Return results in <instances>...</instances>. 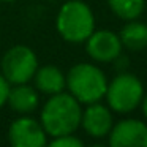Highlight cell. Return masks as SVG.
<instances>
[{
  "instance_id": "cell-1",
  "label": "cell",
  "mask_w": 147,
  "mask_h": 147,
  "mask_svg": "<svg viewBox=\"0 0 147 147\" xmlns=\"http://www.w3.org/2000/svg\"><path fill=\"white\" fill-rule=\"evenodd\" d=\"M82 108L81 103L68 92H59L49 95L43 105L40 122H41L48 136L55 138L60 134L76 133L81 127Z\"/></svg>"
},
{
  "instance_id": "cell-2",
  "label": "cell",
  "mask_w": 147,
  "mask_h": 147,
  "mask_svg": "<svg viewBox=\"0 0 147 147\" xmlns=\"http://www.w3.org/2000/svg\"><path fill=\"white\" fill-rule=\"evenodd\" d=\"M68 93L74 96L81 105L101 101L105 98L108 78L100 67L89 62H79L73 65L65 74Z\"/></svg>"
},
{
  "instance_id": "cell-3",
  "label": "cell",
  "mask_w": 147,
  "mask_h": 147,
  "mask_svg": "<svg viewBox=\"0 0 147 147\" xmlns=\"http://www.w3.org/2000/svg\"><path fill=\"white\" fill-rule=\"evenodd\" d=\"M59 35L68 43H84L95 30L93 11L82 0H68L59 8L55 18Z\"/></svg>"
},
{
  "instance_id": "cell-4",
  "label": "cell",
  "mask_w": 147,
  "mask_h": 147,
  "mask_svg": "<svg viewBox=\"0 0 147 147\" xmlns=\"http://www.w3.org/2000/svg\"><path fill=\"white\" fill-rule=\"evenodd\" d=\"M144 93L142 81L136 74L122 71L108 81L105 98L112 112L130 114L141 106Z\"/></svg>"
},
{
  "instance_id": "cell-5",
  "label": "cell",
  "mask_w": 147,
  "mask_h": 147,
  "mask_svg": "<svg viewBox=\"0 0 147 147\" xmlns=\"http://www.w3.org/2000/svg\"><path fill=\"white\" fill-rule=\"evenodd\" d=\"M38 67L36 54L26 45L11 46L0 60V73L11 86L30 82Z\"/></svg>"
},
{
  "instance_id": "cell-6",
  "label": "cell",
  "mask_w": 147,
  "mask_h": 147,
  "mask_svg": "<svg viewBox=\"0 0 147 147\" xmlns=\"http://www.w3.org/2000/svg\"><path fill=\"white\" fill-rule=\"evenodd\" d=\"M48 138L41 122L29 115L14 119L8 128V141L13 147H45Z\"/></svg>"
},
{
  "instance_id": "cell-7",
  "label": "cell",
  "mask_w": 147,
  "mask_h": 147,
  "mask_svg": "<svg viewBox=\"0 0 147 147\" xmlns=\"http://www.w3.org/2000/svg\"><path fill=\"white\" fill-rule=\"evenodd\" d=\"M86 52L93 62L98 63H111L122 54V41L119 33L108 29L93 30L86 40Z\"/></svg>"
},
{
  "instance_id": "cell-8",
  "label": "cell",
  "mask_w": 147,
  "mask_h": 147,
  "mask_svg": "<svg viewBox=\"0 0 147 147\" xmlns=\"http://www.w3.org/2000/svg\"><path fill=\"white\" fill-rule=\"evenodd\" d=\"M112 147H147V123L139 119H123L112 125L108 134Z\"/></svg>"
},
{
  "instance_id": "cell-9",
  "label": "cell",
  "mask_w": 147,
  "mask_h": 147,
  "mask_svg": "<svg viewBox=\"0 0 147 147\" xmlns=\"http://www.w3.org/2000/svg\"><path fill=\"white\" fill-rule=\"evenodd\" d=\"M87 108L82 109L81 115V127L82 130L89 134L90 138L95 139H103L108 138L112 125H114V115L109 109L108 105L96 101L86 105Z\"/></svg>"
},
{
  "instance_id": "cell-10",
  "label": "cell",
  "mask_w": 147,
  "mask_h": 147,
  "mask_svg": "<svg viewBox=\"0 0 147 147\" xmlns=\"http://www.w3.org/2000/svg\"><path fill=\"white\" fill-rule=\"evenodd\" d=\"M7 105L11 108V111L18 112V114L29 115L40 106L38 90L29 86V82L13 84V86H10Z\"/></svg>"
},
{
  "instance_id": "cell-11",
  "label": "cell",
  "mask_w": 147,
  "mask_h": 147,
  "mask_svg": "<svg viewBox=\"0 0 147 147\" xmlns=\"http://www.w3.org/2000/svg\"><path fill=\"white\" fill-rule=\"evenodd\" d=\"M35 89L45 95H54V93L63 92L67 87L65 73L55 65H45L38 67L33 74Z\"/></svg>"
},
{
  "instance_id": "cell-12",
  "label": "cell",
  "mask_w": 147,
  "mask_h": 147,
  "mask_svg": "<svg viewBox=\"0 0 147 147\" xmlns=\"http://www.w3.org/2000/svg\"><path fill=\"white\" fill-rule=\"evenodd\" d=\"M122 46L130 51H142L147 48V24L139 21H127L119 32Z\"/></svg>"
},
{
  "instance_id": "cell-13",
  "label": "cell",
  "mask_w": 147,
  "mask_h": 147,
  "mask_svg": "<svg viewBox=\"0 0 147 147\" xmlns=\"http://www.w3.org/2000/svg\"><path fill=\"white\" fill-rule=\"evenodd\" d=\"M108 7L119 19H138L146 10V0H108Z\"/></svg>"
},
{
  "instance_id": "cell-14",
  "label": "cell",
  "mask_w": 147,
  "mask_h": 147,
  "mask_svg": "<svg viewBox=\"0 0 147 147\" xmlns=\"http://www.w3.org/2000/svg\"><path fill=\"white\" fill-rule=\"evenodd\" d=\"M48 146H51V147H82L84 141L81 138H78L74 133H70V134H60V136L52 138L51 141H48Z\"/></svg>"
},
{
  "instance_id": "cell-15",
  "label": "cell",
  "mask_w": 147,
  "mask_h": 147,
  "mask_svg": "<svg viewBox=\"0 0 147 147\" xmlns=\"http://www.w3.org/2000/svg\"><path fill=\"white\" fill-rule=\"evenodd\" d=\"M10 86L11 84L2 76L0 73V109L7 105V98H8V92H10Z\"/></svg>"
},
{
  "instance_id": "cell-16",
  "label": "cell",
  "mask_w": 147,
  "mask_h": 147,
  "mask_svg": "<svg viewBox=\"0 0 147 147\" xmlns=\"http://www.w3.org/2000/svg\"><path fill=\"white\" fill-rule=\"evenodd\" d=\"M141 109H142L144 117L147 119V93H144V98H142V101H141Z\"/></svg>"
},
{
  "instance_id": "cell-17",
  "label": "cell",
  "mask_w": 147,
  "mask_h": 147,
  "mask_svg": "<svg viewBox=\"0 0 147 147\" xmlns=\"http://www.w3.org/2000/svg\"><path fill=\"white\" fill-rule=\"evenodd\" d=\"M0 2H7V3H10V2H14V0H0Z\"/></svg>"
},
{
  "instance_id": "cell-18",
  "label": "cell",
  "mask_w": 147,
  "mask_h": 147,
  "mask_svg": "<svg viewBox=\"0 0 147 147\" xmlns=\"http://www.w3.org/2000/svg\"><path fill=\"white\" fill-rule=\"evenodd\" d=\"M146 5H147V0H146Z\"/></svg>"
}]
</instances>
